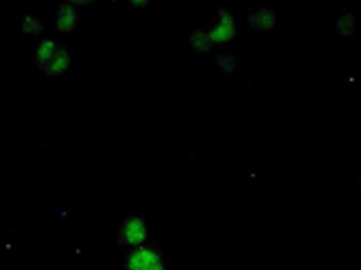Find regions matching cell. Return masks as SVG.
<instances>
[{
  "mask_svg": "<svg viewBox=\"0 0 361 270\" xmlns=\"http://www.w3.org/2000/svg\"><path fill=\"white\" fill-rule=\"evenodd\" d=\"M126 270H166L162 253L154 247H132L126 258Z\"/></svg>",
  "mask_w": 361,
  "mask_h": 270,
  "instance_id": "cell-1",
  "label": "cell"
},
{
  "mask_svg": "<svg viewBox=\"0 0 361 270\" xmlns=\"http://www.w3.org/2000/svg\"><path fill=\"white\" fill-rule=\"evenodd\" d=\"M147 224L140 217H128L119 228V243L128 247H140L147 241Z\"/></svg>",
  "mask_w": 361,
  "mask_h": 270,
  "instance_id": "cell-2",
  "label": "cell"
},
{
  "mask_svg": "<svg viewBox=\"0 0 361 270\" xmlns=\"http://www.w3.org/2000/svg\"><path fill=\"white\" fill-rule=\"evenodd\" d=\"M210 39H213L215 45H225L230 41H234L236 37V17L228 11V9H221L217 13V21L213 24V28L208 30Z\"/></svg>",
  "mask_w": 361,
  "mask_h": 270,
  "instance_id": "cell-3",
  "label": "cell"
},
{
  "mask_svg": "<svg viewBox=\"0 0 361 270\" xmlns=\"http://www.w3.org/2000/svg\"><path fill=\"white\" fill-rule=\"evenodd\" d=\"M79 24V13H77V7L71 5V3H62L57 7V13H55V28L59 33H73Z\"/></svg>",
  "mask_w": 361,
  "mask_h": 270,
  "instance_id": "cell-4",
  "label": "cell"
},
{
  "mask_svg": "<svg viewBox=\"0 0 361 270\" xmlns=\"http://www.w3.org/2000/svg\"><path fill=\"white\" fill-rule=\"evenodd\" d=\"M277 21H279V13L275 9H257L249 15V26L255 28V30H263V33H268V30H275L277 28Z\"/></svg>",
  "mask_w": 361,
  "mask_h": 270,
  "instance_id": "cell-5",
  "label": "cell"
},
{
  "mask_svg": "<svg viewBox=\"0 0 361 270\" xmlns=\"http://www.w3.org/2000/svg\"><path fill=\"white\" fill-rule=\"evenodd\" d=\"M71 69V55H68V51L64 49V47H59L57 49V53L51 57V62L43 69L47 75H62V73H66Z\"/></svg>",
  "mask_w": 361,
  "mask_h": 270,
  "instance_id": "cell-6",
  "label": "cell"
},
{
  "mask_svg": "<svg viewBox=\"0 0 361 270\" xmlns=\"http://www.w3.org/2000/svg\"><path fill=\"white\" fill-rule=\"evenodd\" d=\"M189 45L194 47L196 53H208L210 49H213V39H210L208 30H194V33L189 35Z\"/></svg>",
  "mask_w": 361,
  "mask_h": 270,
  "instance_id": "cell-7",
  "label": "cell"
},
{
  "mask_svg": "<svg viewBox=\"0 0 361 270\" xmlns=\"http://www.w3.org/2000/svg\"><path fill=\"white\" fill-rule=\"evenodd\" d=\"M57 43L55 41H51V39H43L41 43H39V47H37V64L41 66V69H45L49 62H51V57L57 53Z\"/></svg>",
  "mask_w": 361,
  "mask_h": 270,
  "instance_id": "cell-8",
  "label": "cell"
},
{
  "mask_svg": "<svg viewBox=\"0 0 361 270\" xmlns=\"http://www.w3.org/2000/svg\"><path fill=\"white\" fill-rule=\"evenodd\" d=\"M355 26H357L355 15H353V13H349V11H342V13H340V17H338V21H336L338 35H340L342 39H351V37H353V33H355Z\"/></svg>",
  "mask_w": 361,
  "mask_h": 270,
  "instance_id": "cell-9",
  "label": "cell"
},
{
  "mask_svg": "<svg viewBox=\"0 0 361 270\" xmlns=\"http://www.w3.org/2000/svg\"><path fill=\"white\" fill-rule=\"evenodd\" d=\"M21 33L24 35H41L43 33V21L35 13H24L21 17Z\"/></svg>",
  "mask_w": 361,
  "mask_h": 270,
  "instance_id": "cell-10",
  "label": "cell"
},
{
  "mask_svg": "<svg viewBox=\"0 0 361 270\" xmlns=\"http://www.w3.org/2000/svg\"><path fill=\"white\" fill-rule=\"evenodd\" d=\"M217 64H219V69H221L223 73L232 75V73H236V69H238V57L232 55V53H221V55L217 57Z\"/></svg>",
  "mask_w": 361,
  "mask_h": 270,
  "instance_id": "cell-11",
  "label": "cell"
},
{
  "mask_svg": "<svg viewBox=\"0 0 361 270\" xmlns=\"http://www.w3.org/2000/svg\"><path fill=\"white\" fill-rule=\"evenodd\" d=\"M66 3H71L75 7H85V5H92L94 0H66Z\"/></svg>",
  "mask_w": 361,
  "mask_h": 270,
  "instance_id": "cell-12",
  "label": "cell"
},
{
  "mask_svg": "<svg viewBox=\"0 0 361 270\" xmlns=\"http://www.w3.org/2000/svg\"><path fill=\"white\" fill-rule=\"evenodd\" d=\"M128 3L132 7H145V5H149V0H128Z\"/></svg>",
  "mask_w": 361,
  "mask_h": 270,
  "instance_id": "cell-13",
  "label": "cell"
}]
</instances>
